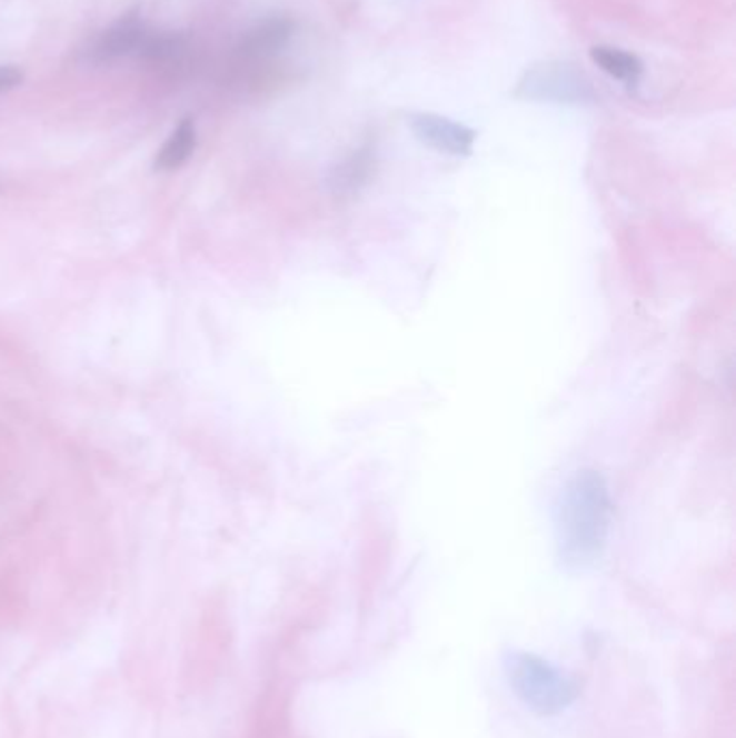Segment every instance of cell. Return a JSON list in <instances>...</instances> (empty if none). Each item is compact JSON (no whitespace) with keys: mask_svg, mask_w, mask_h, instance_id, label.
Masks as SVG:
<instances>
[{"mask_svg":"<svg viewBox=\"0 0 736 738\" xmlns=\"http://www.w3.org/2000/svg\"><path fill=\"white\" fill-rule=\"evenodd\" d=\"M611 525V497L594 469L573 471L555 501V545L561 566L586 570L605 551Z\"/></svg>","mask_w":736,"mask_h":738,"instance_id":"obj_1","label":"cell"},{"mask_svg":"<svg viewBox=\"0 0 736 738\" xmlns=\"http://www.w3.org/2000/svg\"><path fill=\"white\" fill-rule=\"evenodd\" d=\"M22 82H24L22 70H18L16 66H0V93L18 89Z\"/></svg>","mask_w":736,"mask_h":738,"instance_id":"obj_9","label":"cell"},{"mask_svg":"<svg viewBox=\"0 0 736 738\" xmlns=\"http://www.w3.org/2000/svg\"><path fill=\"white\" fill-rule=\"evenodd\" d=\"M589 59L596 68H600L605 74L626 82V84H637L639 78L644 74V63L639 61V57L620 50V48H611V46H594L589 50Z\"/></svg>","mask_w":736,"mask_h":738,"instance_id":"obj_7","label":"cell"},{"mask_svg":"<svg viewBox=\"0 0 736 738\" xmlns=\"http://www.w3.org/2000/svg\"><path fill=\"white\" fill-rule=\"evenodd\" d=\"M408 126L417 141L451 156H469L476 143V130L432 112H415Z\"/></svg>","mask_w":736,"mask_h":738,"instance_id":"obj_4","label":"cell"},{"mask_svg":"<svg viewBox=\"0 0 736 738\" xmlns=\"http://www.w3.org/2000/svg\"><path fill=\"white\" fill-rule=\"evenodd\" d=\"M504 671L516 696L538 715H557L579 696V682L555 665L523 650L504 655Z\"/></svg>","mask_w":736,"mask_h":738,"instance_id":"obj_2","label":"cell"},{"mask_svg":"<svg viewBox=\"0 0 736 738\" xmlns=\"http://www.w3.org/2000/svg\"><path fill=\"white\" fill-rule=\"evenodd\" d=\"M516 96L557 104H584L594 98L588 78L564 63H549L529 70L518 82Z\"/></svg>","mask_w":736,"mask_h":738,"instance_id":"obj_3","label":"cell"},{"mask_svg":"<svg viewBox=\"0 0 736 738\" xmlns=\"http://www.w3.org/2000/svg\"><path fill=\"white\" fill-rule=\"evenodd\" d=\"M295 36V22L290 18H266L258 22L240 43V52L245 57H270L279 52Z\"/></svg>","mask_w":736,"mask_h":738,"instance_id":"obj_6","label":"cell"},{"mask_svg":"<svg viewBox=\"0 0 736 738\" xmlns=\"http://www.w3.org/2000/svg\"><path fill=\"white\" fill-rule=\"evenodd\" d=\"M148 38V27L137 18H128L105 31L89 50V57L93 63H109L115 59L141 52Z\"/></svg>","mask_w":736,"mask_h":738,"instance_id":"obj_5","label":"cell"},{"mask_svg":"<svg viewBox=\"0 0 736 738\" xmlns=\"http://www.w3.org/2000/svg\"><path fill=\"white\" fill-rule=\"evenodd\" d=\"M195 148H197V128H195V121L190 117H186L171 132V137L167 139L162 149L158 151L156 162H153L156 171H176V169L185 167L186 160L192 156Z\"/></svg>","mask_w":736,"mask_h":738,"instance_id":"obj_8","label":"cell"}]
</instances>
